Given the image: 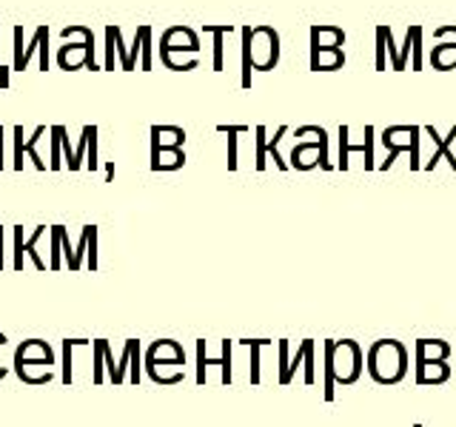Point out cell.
I'll return each mask as SVG.
<instances>
[{
  "label": "cell",
  "mask_w": 456,
  "mask_h": 427,
  "mask_svg": "<svg viewBox=\"0 0 456 427\" xmlns=\"http://www.w3.org/2000/svg\"><path fill=\"white\" fill-rule=\"evenodd\" d=\"M365 353L356 339H325V402H334V384H356Z\"/></svg>",
  "instance_id": "6da1fadb"
},
{
  "label": "cell",
  "mask_w": 456,
  "mask_h": 427,
  "mask_svg": "<svg viewBox=\"0 0 456 427\" xmlns=\"http://www.w3.org/2000/svg\"><path fill=\"white\" fill-rule=\"evenodd\" d=\"M408 345L399 339H377L365 353V370L377 384H399L405 382L411 367Z\"/></svg>",
  "instance_id": "7a4b0ae2"
},
{
  "label": "cell",
  "mask_w": 456,
  "mask_h": 427,
  "mask_svg": "<svg viewBox=\"0 0 456 427\" xmlns=\"http://www.w3.org/2000/svg\"><path fill=\"white\" fill-rule=\"evenodd\" d=\"M448 359H451V342L431 339V336L417 339V370H422L425 365L448 362Z\"/></svg>",
  "instance_id": "3957f363"
},
{
  "label": "cell",
  "mask_w": 456,
  "mask_h": 427,
  "mask_svg": "<svg viewBox=\"0 0 456 427\" xmlns=\"http://www.w3.org/2000/svg\"><path fill=\"white\" fill-rule=\"evenodd\" d=\"M348 151H362L365 154V168H374V128H365V142L362 146H348V125H339V168L346 171L348 168Z\"/></svg>",
  "instance_id": "277c9868"
},
{
  "label": "cell",
  "mask_w": 456,
  "mask_h": 427,
  "mask_svg": "<svg viewBox=\"0 0 456 427\" xmlns=\"http://www.w3.org/2000/svg\"><path fill=\"white\" fill-rule=\"evenodd\" d=\"M425 132H428V137H431V140H434V146H436V154L431 157V163H428L425 168H428V171H434V168H436V163L442 160V157H445V160H448V163H451V165L456 168V157L451 154V142L456 140V125L451 128V132H448V137H445V140H442V137H439V134L434 132V125H428Z\"/></svg>",
  "instance_id": "5b68a950"
},
{
  "label": "cell",
  "mask_w": 456,
  "mask_h": 427,
  "mask_svg": "<svg viewBox=\"0 0 456 427\" xmlns=\"http://www.w3.org/2000/svg\"><path fill=\"white\" fill-rule=\"evenodd\" d=\"M453 376V367L448 362H436V365H425L422 370L413 374L417 384H445Z\"/></svg>",
  "instance_id": "8992f818"
},
{
  "label": "cell",
  "mask_w": 456,
  "mask_h": 427,
  "mask_svg": "<svg viewBox=\"0 0 456 427\" xmlns=\"http://www.w3.org/2000/svg\"><path fill=\"white\" fill-rule=\"evenodd\" d=\"M242 345H248L251 350H254V356H251V384H260V348H265V345H271V339H242Z\"/></svg>",
  "instance_id": "52a82bcc"
},
{
  "label": "cell",
  "mask_w": 456,
  "mask_h": 427,
  "mask_svg": "<svg viewBox=\"0 0 456 427\" xmlns=\"http://www.w3.org/2000/svg\"><path fill=\"white\" fill-rule=\"evenodd\" d=\"M242 52H246V63H242V89L251 85V37H254V28H242Z\"/></svg>",
  "instance_id": "ba28073f"
},
{
  "label": "cell",
  "mask_w": 456,
  "mask_h": 427,
  "mask_svg": "<svg viewBox=\"0 0 456 427\" xmlns=\"http://www.w3.org/2000/svg\"><path fill=\"white\" fill-rule=\"evenodd\" d=\"M311 345H314V339H303V345H299L297 356H294V359H291L289 365H285V370H282V374H280V384H289V382H291V376H294L297 365L305 359V350H308Z\"/></svg>",
  "instance_id": "9c48e42d"
},
{
  "label": "cell",
  "mask_w": 456,
  "mask_h": 427,
  "mask_svg": "<svg viewBox=\"0 0 456 427\" xmlns=\"http://www.w3.org/2000/svg\"><path fill=\"white\" fill-rule=\"evenodd\" d=\"M206 32H211L214 37H217V40H214V68H223V35H228V32H232V28H217V26H208L206 28Z\"/></svg>",
  "instance_id": "30bf717a"
},
{
  "label": "cell",
  "mask_w": 456,
  "mask_h": 427,
  "mask_svg": "<svg viewBox=\"0 0 456 427\" xmlns=\"http://www.w3.org/2000/svg\"><path fill=\"white\" fill-rule=\"evenodd\" d=\"M285 132H289V128H285V125H282V128H280V132L274 134V140H271V142H268V146H263V154H265V151H268V154H274V160H277V165H280V168H289V163H285V160H282V157L277 154V142L282 140V134H285Z\"/></svg>",
  "instance_id": "8fae6325"
},
{
  "label": "cell",
  "mask_w": 456,
  "mask_h": 427,
  "mask_svg": "<svg viewBox=\"0 0 456 427\" xmlns=\"http://www.w3.org/2000/svg\"><path fill=\"white\" fill-rule=\"evenodd\" d=\"M385 32H388V26H379L377 28V68L382 71L385 68Z\"/></svg>",
  "instance_id": "7c38bea8"
},
{
  "label": "cell",
  "mask_w": 456,
  "mask_h": 427,
  "mask_svg": "<svg viewBox=\"0 0 456 427\" xmlns=\"http://www.w3.org/2000/svg\"><path fill=\"white\" fill-rule=\"evenodd\" d=\"M411 32V43H413V52H417V63H413V68H422V57H419V52H422V40H419V35H422V28L419 26H413V28H408Z\"/></svg>",
  "instance_id": "4fadbf2b"
},
{
  "label": "cell",
  "mask_w": 456,
  "mask_h": 427,
  "mask_svg": "<svg viewBox=\"0 0 456 427\" xmlns=\"http://www.w3.org/2000/svg\"><path fill=\"white\" fill-rule=\"evenodd\" d=\"M263 146H265V128H256V168H265V154H263Z\"/></svg>",
  "instance_id": "5bb4252c"
},
{
  "label": "cell",
  "mask_w": 456,
  "mask_h": 427,
  "mask_svg": "<svg viewBox=\"0 0 456 427\" xmlns=\"http://www.w3.org/2000/svg\"><path fill=\"white\" fill-rule=\"evenodd\" d=\"M303 362H305V384H314V345L308 348Z\"/></svg>",
  "instance_id": "9a60e30c"
},
{
  "label": "cell",
  "mask_w": 456,
  "mask_h": 427,
  "mask_svg": "<svg viewBox=\"0 0 456 427\" xmlns=\"http://www.w3.org/2000/svg\"><path fill=\"white\" fill-rule=\"evenodd\" d=\"M413 427H425V424H413Z\"/></svg>",
  "instance_id": "2e32d148"
},
{
  "label": "cell",
  "mask_w": 456,
  "mask_h": 427,
  "mask_svg": "<svg viewBox=\"0 0 456 427\" xmlns=\"http://www.w3.org/2000/svg\"><path fill=\"white\" fill-rule=\"evenodd\" d=\"M453 376H456V367H453Z\"/></svg>",
  "instance_id": "e0dca14e"
}]
</instances>
